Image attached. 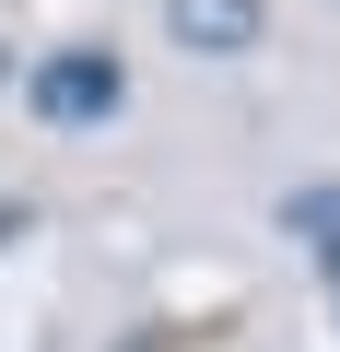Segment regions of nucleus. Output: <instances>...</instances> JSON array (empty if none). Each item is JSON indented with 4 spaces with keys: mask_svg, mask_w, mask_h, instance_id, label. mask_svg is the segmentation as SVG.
<instances>
[{
    "mask_svg": "<svg viewBox=\"0 0 340 352\" xmlns=\"http://www.w3.org/2000/svg\"><path fill=\"white\" fill-rule=\"evenodd\" d=\"M24 106H36L47 129H94V118H117V106H129V71H117L106 47H59V59H36V71H24Z\"/></svg>",
    "mask_w": 340,
    "mask_h": 352,
    "instance_id": "f257e3e1",
    "label": "nucleus"
},
{
    "mask_svg": "<svg viewBox=\"0 0 340 352\" xmlns=\"http://www.w3.org/2000/svg\"><path fill=\"white\" fill-rule=\"evenodd\" d=\"M0 82H12V71H0Z\"/></svg>",
    "mask_w": 340,
    "mask_h": 352,
    "instance_id": "7ed1b4c3",
    "label": "nucleus"
},
{
    "mask_svg": "<svg viewBox=\"0 0 340 352\" xmlns=\"http://www.w3.org/2000/svg\"><path fill=\"white\" fill-rule=\"evenodd\" d=\"M164 36L200 47V59H247L270 36V0H164Z\"/></svg>",
    "mask_w": 340,
    "mask_h": 352,
    "instance_id": "f03ea898",
    "label": "nucleus"
}]
</instances>
